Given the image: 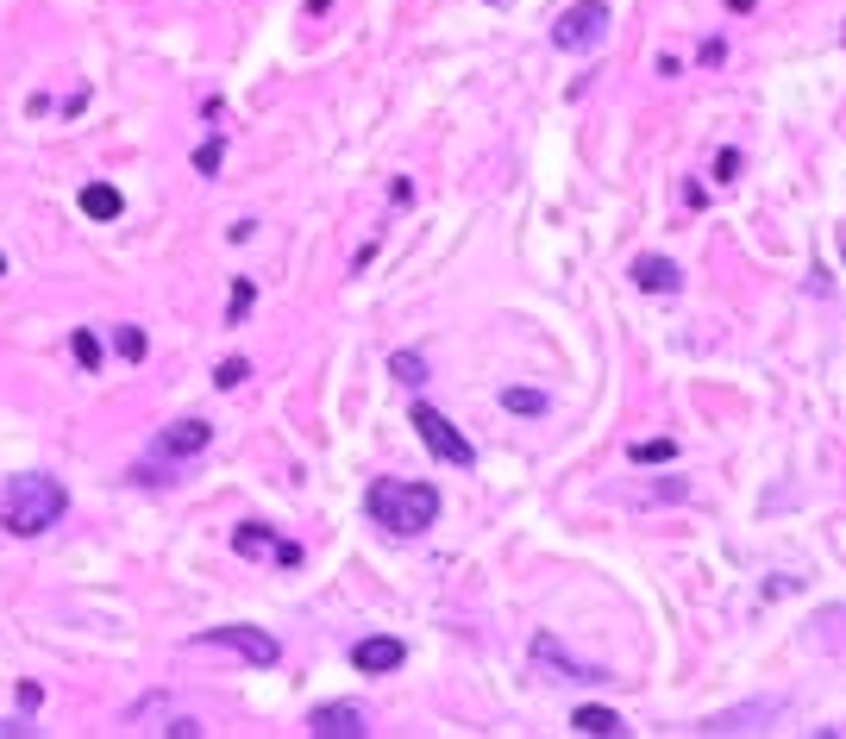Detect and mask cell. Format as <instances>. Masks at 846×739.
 I'll list each match as a JSON object with an SVG mask.
<instances>
[{
  "instance_id": "6da1fadb",
  "label": "cell",
  "mask_w": 846,
  "mask_h": 739,
  "mask_svg": "<svg viewBox=\"0 0 846 739\" xmlns=\"http://www.w3.org/2000/svg\"><path fill=\"white\" fill-rule=\"evenodd\" d=\"M63 514H69V489L57 483V476L19 470V476H7V483H0V527L19 533V539L51 533Z\"/></svg>"
},
{
  "instance_id": "7a4b0ae2",
  "label": "cell",
  "mask_w": 846,
  "mask_h": 739,
  "mask_svg": "<svg viewBox=\"0 0 846 739\" xmlns=\"http://www.w3.org/2000/svg\"><path fill=\"white\" fill-rule=\"evenodd\" d=\"M364 508H370V520H376L383 533L420 539V533L439 520V489H433V483H402V476H383V483H370Z\"/></svg>"
},
{
  "instance_id": "3957f363",
  "label": "cell",
  "mask_w": 846,
  "mask_h": 739,
  "mask_svg": "<svg viewBox=\"0 0 846 739\" xmlns=\"http://www.w3.org/2000/svg\"><path fill=\"white\" fill-rule=\"evenodd\" d=\"M414 433L420 439H427V451H433V458H445V464H452V470H470V464H477V445H470L464 433H458V426L452 420H445L439 408H427V401H414Z\"/></svg>"
},
{
  "instance_id": "277c9868",
  "label": "cell",
  "mask_w": 846,
  "mask_h": 739,
  "mask_svg": "<svg viewBox=\"0 0 846 739\" xmlns=\"http://www.w3.org/2000/svg\"><path fill=\"white\" fill-rule=\"evenodd\" d=\"M602 38H608V7L602 0H577V7H564L558 26H552L558 51H596Z\"/></svg>"
},
{
  "instance_id": "5b68a950",
  "label": "cell",
  "mask_w": 846,
  "mask_h": 739,
  "mask_svg": "<svg viewBox=\"0 0 846 739\" xmlns=\"http://www.w3.org/2000/svg\"><path fill=\"white\" fill-rule=\"evenodd\" d=\"M207 445H214V426L207 420H170L151 439V464H188V458H201Z\"/></svg>"
},
{
  "instance_id": "8992f818",
  "label": "cell",
  "mask_w": 846,
  "mask_h": 739,
  "mask_svg": "<svg viewBox=\"0 0 846 739\" xmlns=\"http://www.w3.org/2000/svg\"><path fill=\"white\" fill-rule=\"evenodd\" d=\"M195 646H220V652H239V658H251V664H264V671H270V664L282 658V646H276V639H270L264 627H207V633L195 639Z\"/></svg>"
},
{
  "instance_id": "52a82bcc",
  "label": "cell",
  "mask_w": 846,
  "mask_h": 739,
  "mask_svg": "<svg viewBox=\"0 0 846 739\" xmlns=\"http://www.w3.org/2000/svg\"><path fill=\"white\" fill-rule=\"evenodd\" d=\"M533 664H539V671H552V683H615V677L602 671V664H583V658H571V652H564L552 633H539V639H533Z\"/></svg>"
},
{
  "instance_id": "ba28073f",
  "label": "cell",
  "mask_w": 846,
  "mask_h": 739,
  "mask_svg": "<svg viewBox=\"0 0 846 739\" xmlns=\"http://www.w3.org/2000/svg\"><path fill=\"white\" fill-rule=\"evenodd\" d=\"M308 733L314 739H364L370 733V714L358 702H326V708L308 714Z\"/></svg>"
},
{
  "instance_id": "9c48e42d",
  "label": "cell",
  "mask_w": 846,
  "mask_h": 739,
  "mask_svg": "<svg viewBox=\"0 0 846 739\" xmlns=\"http://www.w3.org/2000/svg\"><path fill=\"white\" fill-rule=\"evenodd\" d=\"M402 658H408V646H402V639H389V633H370V639H358V646H351V664H358L364 677H383V671H395Z\"/></svg>"
},
{
  "instance_id": "30bf717a",
  "label": "cell",
  "mask_w": 846,
  "mask_h": 739,
  "mask_svg": "<svg viewBox=\"0 0 846 739\" xmlns=\"http://www.w3.org/2000/svg\"><path fill=\"white\" fill-rule=\"evenodd\" d=\"M633 282L652 289V295H677L684 289V270H677L671 257H640V264H633Z\"/></svg>"
},
{
  "instance_id": "8fae6325",
  "label": "cell",
  "mask_w": 846,
  "mask_h": 739,
  "mask_svg": "<svg viewBox=\"0 0 846 739\" xmlns=\"http://www.w3.org/2000/svg\"><path fill=\"white\" fill-rule=\"evenodd\" d=\"M82 213H88V220H120L126 201H120V188H113V182H88L82 188Z\"/></svg>"
},
{
  "instance_id": "7c38bea8",
  "label": "cell",
  "mask_w": 846,
  "mask_h": 739,
  "mask_svg": "<svg viewBox=\"0 0 846 739\" xmlns=\"http://www.w3.org/2000/svg\"><path fill=\"white\" fill-rule=\"evenodd\" d=\"M771 714H778V702H752V708H740V714H715L702 733H752L759 721H771Z\"/></svg>"
},
{
  "instance_id": "4fadbf2b",
  "label": "cell",
  "mask_w": 846,
  "mask_h": 739,
  "mask_svg": "<svg viewBox=\"0 0 846 739\" xmlns=\"http://www.w3.org/2000/svg\"><path fill=\"white\" fill-rule=\"evenodd\" d=\"M571 727H577V733H590V739H615V733H627L615 708H577V714H571Z\"/></svg>"
},
{
  "instance_id": "5bb4252c",
  "label": "cell",
  "mask_w": 846,
  "mask_h": 739,
  "mask_svg": "<svg viewBox=\"0 0 846 739\" xmlns=\"http://www.w3.org/2000/svg\"><path fill=\"white\" fill-rule=\"evenodd\" d=\"M232 545H239L245 558H264V552L276 558V533L264 527V520H251V527H239V533H232Z\"/></svg>"
},
{
  "instance_id": "9a60e30c",
  "label": "cell",
  "mask_w": 846,
  "mask_h": 739,
  "mask_svg": "<svg viewBox=\"0 0 846 739\" xmlns=\"http://www.w3.org/2000/svg\"><path fill=\"white\" fill-rule=\"evenodd\" d=\"M69 351H76V364L94 376V370H101V339H94V332L88 326H76V332H69Z\"/></svg>"
},
{
  "instance_id": "2e32d148",
  "label": "cell",
  "mask_w": 846,
  "mask_h": 739,
  "mask_svg": "<svg viewBox=\"0 0 846 739\" xmlns=\"http://www.w3.org/2000/svg\"><path fill=\"white\" fill-rule=\"evenodd\" d=\"M389 370H395V383H408V389H414V383H427V357H420V351H395V357H389Z\"/></svg>"
},
{
  "instance_id": "e0dca14e",
  "label": "cell",
  "mask_w": 846,
  "mask_h": 739,
  "mask_svg": "<svg viewBox=\"0 0 846 739\" xmlns=\"http://www.w3.org/2000/svg\"><path fill=\"white\" fill-rule=\"evenodd\" d=\"M502 408H508V414L539 420V414H546V395H539V389H502Z\"/></svg>"
},
{
  "instance_id": "ac0fdd59",
  "label": "cell",
  "mask_w": 846,
  "mask_h": 739,
  "mask_svg": "<svg viewBox=\"0 0 846 739\" xmlns=\"http://www.w3.org/2000/svg\"><path fill=\"white\" fill-rule=\"evenodd\" d=\"M627 458H633V464H671L677 445H671V439H640V445H627Z\"/></svg>"
},
{
  "instance_id": "d6986e66",
  "label": "cell",
  "mask_w": 846,
  "mask_h": 739,
  "mask_svg": "<svg viewBox=\"0 0 846 739\" xmlns=\"http://www.w3.org/2000/svg\"><path fill=\"white\" fill-rule=\"evenodd\" d=\"M113 345H120L126 364H145V332H138V326H120V332H113Z\"/></svg>"
},
{
  "instance_id": "ffe728a7",
  "label": "cell",
  "mask_w": 846,
  "mask_h": 739,
  "mask_svg": "<svg viewBox=\"0 0 846 739\" xmlns=\"http://www.w3.org/2000/svg\"><path fill=\"white\" fill-rule=\"evenodd\" d=\"M251 301H257V289H251V282H239V289H232V307H226V326H245Z\"/></svg>"
},
{
  "instance_id": "44dd1931",
  "label": "cell",
  "mask_w": 846,
  "mask_h": 739,
  "mask_svg": "<svg viewBox=\"0 0 846 739\" xmlns=\"http://www.w3.org/2000/svg\"><path fill=\"white\" fill-rule=\"evenodd\" d=\"M684 495H690L684 476H665V483H652V489H646V502H684Z\"/></svg>"
},
{
  "instance_id": "7402d4cb",
  "label": "cell",
  "mask_w": 846,
  "mask_h": 739,
  "mask_svg": "<svg viewBox=\"0 0 846 739\" xmlns=\"http://www.w3.org/2000/svg\"><path fill=\"white\" fill-rule=\"evenodd\" d=\"M245 376H251V364H239V357H226V364L214 370V383H220V389H239Z\"/></svg>"
},
{
  "instance_id": "603a6c76",
  "label": "cell",
  "mask_w": 846,
  "mask_h": 739,
  "mask_svg": "<svg viewBox=\"0 0 846 739\" xmlns=\"http://www.w3.org/2000/svg\"><path fill=\"white\" fill-rule=\"evenodd\" d=\"M195 170H201V176H214V170H220V138H207V145L195 151Z\"/></svg>"
},
{
  "instance_id": "cb8c5ba5",
  "label": "cell",
  "mask_w": 846,
  "mask_h": 739,
  "mask_svg": "<svg viewBox=\"0 0 846 739\" xmlns=\"http://www.w3.org/2000/svg\"><path fill=\"white\" fill-rule=\"evenodd\" d=\"M740 176V151H721L715 157V182H734Z\"/></svg>"
},
{
  "instance_id": "d4e9b609",
  "label": "cell",
  "mask_w": 846,
  "mask_h": 739,
  "mask_svg": "<svg viewBox=\"0 0 846 739\" xmlns=\"http://www.w3.org/2000/svg\"><path fill=\"white\" fill-rule=\"evenodd\" d=\"M0 733H32V727H26V721H13V727H7V721H0Z\"/></svg>"
},
{
  "instance_id": "484cf974",
  "label": "cell",
  "mask_w": 846,
  "mask_h": 739,
  "mask_svg": "<svg viewBox=\"0 0 846 739\" xmlns=\"http://www.w3.org/2000/svg\"><path fill=\"white\" fill-rule=\"evenodd\" d=\"M0 276H7V257H0Z\"/></svg>"
}]
</instances>
